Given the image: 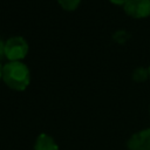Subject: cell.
<instances>
[{"mask_svg": "<svg viewBox=\"0 0 150 150\" xmlns=\"http://www.w3.org/2000/svg\"><path fill=\"white\" fill-rule=\"evenodd\" d=\"M7 87L16 91H23L30 83V73L28 67L20 62H8L2 67V79Z\"/></svg>", "mask_w": 150, "mask_h": 150, "instance_id": "1", "label": "cell"}, {"mask_svg": "<svg viewBox=\"0 0 150 150\" xmlns=\"http://www.w3.org/2000/svg\"><path fill=\"white\" fill-rule=\"evenodd\" d=\"M28 53V43L22 36H12L5 42V56L13 61H20Z\"/></svg>", "mask_w": 150, "mask_h": 150, "instance_id": "2", "label": "cell"}, {"mask_svg": "<svg viewBox=\"0 0 150 150\" xmlns=\"http://www.w3.org/2000/svg\"><path fill=\"white\" fill-rule=\"evenodd\" d=\"M127 15L134 19H143L150 15V0H129L123 6Z\"/></svg>", "mask_w": 150, "mask_h": 150, "instance_id": "3", "label": "cell"}, {"mask_svg": "<svg viewBox=\"0 0 150 150\" xmlns=\"http://www.w3.org/2000/svg\"><path fill=\"white\" fill-rule=\"evenodd\" d=\"M127 148L129 150H150V128L131 135L127 142Z\"/></svg>", "mask_w": 150, "mask_h": 150, "instance_id": "4", "label": "cell"}, {"mask_svg": "<svg viewBox=\"0 0 150 150\" xmlns=\"http://www.w3.org/2000/svg\"><path fill=\"white\" fill-rule=\"evenodd\" d=\"M34 150H59V145L50 135L42 132L35 139Z\"/></svg>", "mask_w": 150, "mask_h": 150, "instance_id": "5", "label": "cell"}, {"mask_svg": "<svg viewBox=\"0 0 150 150\" xmlns=\"http://www.w3.org/2000/svg\"><path fill=\"white\" fill-rule=\"evenodd\" d=\"M149 79V70L144 67H137L132 71V80L135 82H144Z\"/></svg>", "mask_w": 150, "mask_h": 150, "instance_id": "6", "label": "cell"}, {"mask_svg": "<svg viewBox=\"0 0 150 150\" xmlns=\"http://www.w3.org/2000/svg\"><path fill=\"white\" fill-rule=\"evenodd\" d=\"M57 2L64 11L71 12V11H75L79 7L81 0H57Z\"/></svg>", "mask_w": 150, "mask_h": 150, "instance_id": "7", "label": "cell"}, {"mask_svg": "<svg viewBox=\"0 0 150 150\" xmlns=\"http://www.w3.org/2000/svg\"><path fill=\"white\" fill-rule=\"evenodd\" d=\"M127 36H128V34H127L125 32L120 30V32L115 33V35H114V40H115V41H117V42H120V43H122V42L127 41V39H128Z\"/></svg>", "mask_w": 150, "mask_h": 150, "instance_id": "8", "label": "cell"}, {"mask_svg": "<svg viewBox=\"0 0 150 150\" xmlns=\"http://www.w3.org/2000/svg\"><path fill=\"white\" fill-rule=\"evenodd\" d=\"M4 57H6L5 56V43L0 40V60L4 59Z\"/></svg>", "mask_w": 150, "mask_h": 150, "instance_id": "9", "label": "cell"}, {"mask_svg": "<svg viewBox=\"0 0 150 150\" xmlns=\"http://www.w3.org/2000/svg\"><path fill=\"white\" fill-rule=\"evenodd\" d=\"M109 1L111 4H114V5H120V6L122 5V6H124L129 0H109Z\"/></svg>", "mask_w": 150, "mask_h": 150, "instance_id": "10", "label": "cell"}, {"mask_svg": "<svg viewBox=\"0 0 150 150\" xmlns=\"http://www.w3.org/2000/svg\"><path fill=\"white\" fill-rule=\"evenodd\" d=\"M2 67H4V66L0 63V80L2 79Z\"/></svg>", "mask_w": 150, "mask_h": 150, "instance_id": "11", "label": "cell"}, {"mask_svg": "<svg viewBox=\"0 0 150 150\" xmlns=\"http://www.w3.org/2000/svg\"><path fill=\"white\" fill-rule=\"evenodd\" d=\"M148 70H149V77H150V67L148 68Z\"/></svg>", "mask_w": 150, "mask_h": 150, "instance_id": "12", "label": "cell"}]
</instances>
